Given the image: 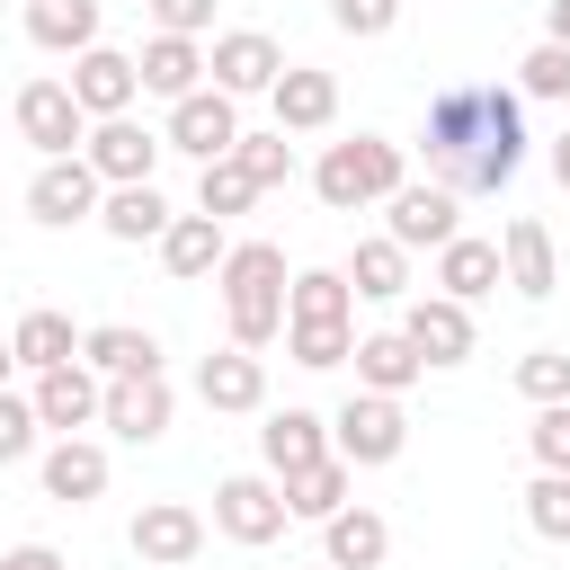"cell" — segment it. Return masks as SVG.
Here are the masks:
<instances>
[{
	"instance_id": "obj_47",
	"label": "cell",
	"mask_w": 570,
	"mask_h": 570,
	"mask_svg": "<svg viewBox=\"0 0 570 570\" xmlns=\"http://www.w3.org/2000/svg\"><path fill=\"white\" fill-rule=\"evenodd\" d=\"M9 365H18V347H9V338H0V392H9Z\"/></svg>"
},
{
	"instance_id": "obj_41",
	"label": "cell",
	"mask_w": 570,
	"mask_h": 570,
	"mask_svg": "<svg viewBox=\"0 0 570 570\" xmlns=\"http://www.w3.org/2000/svg\"><path fill=\"white\" fill-rule=\"evenodd\" d=\"M525 445H534V463H543V472H570V401H552V410H534V428H525Z\"/></svg>"
},
{
	"instance_id": "obj_31",
	"label": "cell",
	"mask_w": 570,
	"mask_h": 570,
	"mask_svg": "<svg viewBox=\"0 0 570 570\" xmlns=\"http://www.w3.org/2000/svg\"><path fill=\"white\" fill-rule=\"evenodd\" d=\"M347 285H356V303H401V294H410V249H401L392 232L356 240V258H347Z\"/></svg>"
},
{
	"instance_id": "obj_14",
	"label": "cell",
	"mask_w": 570,
	"mask_h": 570,
	"mask_svg": "<svg viewBox=\"0 0 570 570\" xmlns=\"http://www.w3.org/2000/svg\"><path fill=\"white\" fill-rule=\"evenodd\" d=\"M160 151H169V142H160L151 125H134V116H107V125H89V151H80V160H89L107 187H142V178L160 169Z\"/></svg>"
},
{
	"instance_id": "obj_26",
	"label": "cell",
	"mask_w": 570,
	"mask_h": 570,
	"mask_svg": "<svg viewBox=\"0 0 570 570\" xmlns=\"http://www.w3.org/2000/svg\"><path fill=\"white\" fill-rule=\"evenodd\" d=\"M383 552H392V525H383L374 508H338V517L321 525V561H330V570H383Z\"/></svg>"
},
{
	"instance_id": "obj_39",
	"label": "cell",
	"mask_w": 570,
	"mask_h": 570,
	"mask_svg": "<svg viewBox=\"0 0 570 570\" xmlns=\"http://www.w3.org/2000/svg\"><path fill=\"white\" fill-rule=\"evenodd\" d=\"M525 525H534L543 543H570V472H543V481L525 490Z\"/></svg>"
},
{
	"instance_id": "obj_37",
	"label": "cell",
	"mask_w": 570,
	"mask_h": 570,
	"mask_svg": "<svg viewBox=\"0 0 570 570\" xmlns=\"http://www.w3.org/2000/svg\"><path fill=\"white\" fill-rule=\"evenodd\" d=\"M517 392H525L534 410L570 401V347H534V356H517Z\"/></svg>"
},
{
	"instance_id": "obj_21",
	"label": "cell",
	"mask_w": 570,
	"mask_h": 570,
	"mask_svg": "<svg viewBox=\"0 0 570 570\" xmlns=\"http://www.w3.org/2000/svg\"><path fill=\"white\" fill-rule=\"evenodd\" d=\"M508 285V258H499V240H472V232H454L445 249H436V294H454V303H481V294H499Z\"/></svg>"
},
{
	"instance_id": "obj_17",
	"label": "cell",
	"mask_w": 570,
	"mask_h": 570,
	"mask_svg": "<svg viewBox=\"0 0 570 570\" xmlns=\"http://www.w3.org/2000/svg\"><path fill=\"white\" fill-rule=\"evenodd\" d=\"M267 107H276V134H321V125H338V80L312 71V62H285Z\"/></svg>"
},
{
	"instance_id": "obj_24",
	"label": "cell",
	"mask_w": 570,
	"mask_h": 570,
	"mask_svg": "<svg viewBox=\"0 0 570 570\" xmlns=\"http://www.w3.org/2000/svg\"><path fill=\"white\" fill-rule=\"evenodd\" d=\"M98 490H107V445H89V436H53V445H45V499L89 508Z\"/></svg>"
},
{
	"instance_id": "obj_4",
	"label": "cell",
	"mask_w": 570,
	"mask_h": 570,
	"mask_svg": "<svg viewBox=\"0 0 570 570\" xmlns=\"http://www.w3.org/2000/svg\"><path fill=\"white\" fill-rule=\"evenodd\" d=\"M401 445H410V410L392 392H347L338 401V419H330V454L338 463L374 472V463H401Z\"/></svg>"
},
{
	"instance_id": "obj_20",
	"label": "cell",
	"mask_w": 570,
	"mask_h": 570,
	"mask_svg": "<svg viewBox=\"0 0 570 570\" xmlns=\"http://www.w3.org/2000/svg\"><path fill=\"white\" fill-rule=\"evenodd\" d=\"M258 454H267V472H276V481H294V472H312V463L330 454V419H321V410H267Z\"/></svg>"
},
{
	"instance_id": "obj_25",
	"label": "cell",
	"mask_w": 570,
	"mask_h": 570,
	"mask_svg": "<svg viewBox=\"0 0 570 570\" xmlns=\"http://www.w3.org/2000/svg\"><path fill=\"white\" fill-rule=\"evenodd\" d=\"M80 338L89 330H71V312H18V330H9V347H18V365L27 374H53V365H80Z\"/></svg>"
},
{
	"instance_id": "obj_6",
	"label": "cell",
	"mask_w": 570,
	"mask_h": 570,
	"mask_svg": "<svg viewBox=\"0 0 570 570\" xmlns=\"http://www.w3.org/2000/svg\"><path fill=\"white\" fill-rule=\"evenodd\" d=\"M98 205H107V178L71 151V160H45L36 178H27V214L45 223V232H71V223H98Z\"/></svg>"
},
{
	"instance_id": "obj_22",
	"label": "cell",
	"mask_w": 570,
	"mask_h": 570,
	"mask_svg": "<svg viewBox=\"0 0 570 570\" xmlns=\"http://www.w3.org/2000/svg\"><path fill=\"white\" fill-rule=\"evenodd\" d=\"M134 71H142V89H151V98H169V107H178V98H196V89H205V45H196V36H151V45L134 53Z\"/></svg>"
},
{
	"instance_id": "obj_45",
	"label": "cell",
	"mask_w": 570,
	"mask_h": 570,
	"mask_svg": "<svg viewBox=\"0 0 570 570\" xmlns=\"http://www.w3.org/2000/svg\"><path fill=\"white\" fill-rule=\"evenodd\" d=\"M543 45H570V0H552V9H543Z\"/></svg>"
},
{
	"instance_id": "obj_36",
	"label": "cell",
	"mask_w": 570,
	"mask_h": 570,
	"mask_svg": "<svg viewBox=\"0 0 570 570\" xmlns=\"http://www.w3.org/2000/svg\"><path fill=\"white\" fill-rule=\"evenodd\" d=\"M249 205H258V187H249L232 160H205V169H196V214L232 223V214H249Z\"/></svg>"
},
{
	"instance_id": "obj_48",
	"label": "cell",
	"mask_w": 570,
	"mask_h": 570,
	"mask_svg": "<svg viewBox=\"0 0 570 570\" xmlns=\"http://www.w3.org/2000/svg\"><path fill=\"white\" fill-rule=\"evenodd\" d=\"M321 570H330V561H321Z\"/></svg>"
},
{
	"instance_id": "obj_7",
	"label": "cell",
	"mask_w": 570,
	"mask_h": 570,
	"mask_svg": "<svg viewBox=\"0 0 570 570\" xmlns=\"http://www.w3.org/2000/svg\"><path fill=\"white\" fill-rule=\"evenodd\" d=\"M18 134H27L45 160H71V151H89V116H80L71 80H27V89H18Z\"/></svg>"
},
{
	"instance_id": "obj_16",
	"label": "cell",
	"mask_w": 570,
	"mask_h": 570,
	"mask_svg": "<svg viewBox=\"0 0 570 570\" xmlns=\"http://www.w3.org/2000/svg\"><path fill=\"white\" fill-rule=\"evenodd\" d=\"M401 338H410L428 365H463V356H472V303H454V294H419V303L401 312Z\"/></svg>"
},
{
	"instance_id": "obj_42",
	"label": "cell",
	"mask_w": 570,
	"mask_h": 570,
	"mask_svg": "<svg viewBox=\"0 0 570 570\" xmlns=\"http://www.w3.org/2000/svg\"><path fill=\"white\" fill-rule=\"evenodd\" d=\"M392 18H401V0H330L338 36H392Z\"/></svg>"
},
{
	"instance_id": "obj_12",
	"label": "cell",
	"mask_w": 570,
	"mask_h": 570,
	"mask_svg": "<svg viewBox=\"0 0 570 570\" xmlns=\"http://www.w3.org/2000/svg\"><path fill=\"white\" fill-rule=\"evenodd\" d=\"M169 419H178L169 374H125V383H107V410H98V428H107V436L151 445V436H169Z\"/></svg>"
},
{
	"instance_id": "obj_3",
	"label": "cell",
	"mask_w": 570,
	"mask_h": 570,
	"mask_svg": "<svg viewBox=\"0 0 570 570\" xmlns=\"http://www.w3.org/2000/svg\"><path fill=\"white\" fill-rule=\"evenodd\" d=\"M401 187H410V142H383V134H347V142H330L321 169H312V196H321L330 214L392 205Z\"/></svg>"
},
{
	"instance_id": "obj_43",
	"label": "cell",
	"mask_w": 570,
	"mask_h": 570,
	"mask_svg": "<svg viewBox=\"0 0 570 570\" xmlns=\"http://www.w3.org/2000/svg\"><path fill=\"white\" fill-rule=\"evenodd\" d=\"M151 9V36H205L214 27V0H142Z\"/></svg>"
},
{
	"instance_id": "obj_40",
	"label": "cell",
	"mask_w": 570,
	"mask_h": 570,
	"mask_svg": "<svg viewBox=\"0 0 570 570\" xmlns=\"http://www.w3.org/2000/svg\"><path fill=\"white\" fill-rule=\"evenodd\" d=\"M36 428H45V419H36V401H27V392H0V472L36 454Z\"/></svg>"
},
{
	"instance_id": "obj_46",
	"label": "cell",
	"mask_w": 570,
	"mask_h": 570,
	"mask_svg": "<svg viewBox=\"0 0 570 570\" xmlns=\"http://www.w3.org/2000/svg\"><path fill=\"white\" fill-rule=\"evenodd\" d=\"M543 160H552V178H561V187H570V125H561V134H552V151H543Z\"/></svg>"
},
{
	"instance_id": "obj_5",
	"label": "cell",
	"mask_w": 570,
	"mask_h": 570,
	"mask_svg": "<svg viewBox=\"0 0 570 570\" xmlns=\"http://www.w3.org/2000/svg\"><path fill=\"white\" fill-rule=\"evenodd\" d=\"M285 481L276 472H232V481H214V534H232V543H276L285 534Z\"/></svg>"
},
{
	"instance_id": "obj_11",
	"label": "cell",
	"mask_w": 570,
	"mask_h": 570,
	"mask_svg": "<svg viewBox=\"0 0 570 570\" xmlns=\"http://www.w3.org/2000/svg\"><path fill=\"white\" fill-rule=\"evenodd\" d=\"M454 214H463V196H454V187H436V178H410V187L383 205V232H392L401 249H445V240L463 232Z\"/></svg>"
},
{
	"instance_id": "obj_44",
	"label": "cell",
	"mask_w": 570,
	"mask_h": 570,
	"mask_svg": "<svg viewBox=\"0 0 570 570\" xmlns=\"http://www.w3.org/2000/svg\"><path fill=\"white\" fill-rule=\"evenodd\" d=\"M0 570H62V552H53V543H9Z\"/></svg>"
},
{
	"instance_id": "obj_18",
	"label": "cell",
	"mask_w": 570,
	"mask_h": 570,
	"mask_svg": "<svg viewBox=\"0 0 570 570\" xmlns=\"http://www.w3.org/2000/svg\"><path fill=\"white\" fill-rule=\"evenodd\" d=\"M499 258H508V285H517L525 303H552V285H561V249H552V232H543L534 214H517V223L499 232Z\"/></svg>"
},
{
	"instance_id": "obj_38",
	"label": "cell",
	"mask_w": 570,
	"mask_h": 570,
	"mask_svg": "<svg viewBox=\"0 0 570 570\" xmlns=\"http://www.w3.org/2000/svg\"><path fill=\"white\" fill-rule=\"evenodd\" d=\"M517 98H552V107H570V45H534V53L517 62Z\"/></svg>"
},
{
	"instance_id": "obj_19",
	"label": "cell",
	"mask_w": 570,
	"mask_h": 570,
	"mask_svg": "<svg viewBox=\"0 0 570 570\" xmlns=\"http://www.w3.org/2000/svg\"><path fill=\"white\" fill-rule=\"evenodd\" d=\"M196 401H205V410H223V419L267 410V365H258L249 347H223V356H205V365H196Z\"/></svg>"
},
{
	"instance_id": "obj_35",
	"label": "cell",
	"mask_w": 570,
	"mask_h": 570,
	"mask_svg": "<svg viewBox=\"0 0 570 570\" xmlns=\"http://www.w3.org/2000/svg\"><path fill=\"white\" fill-rule=\"evenodd\" d=\"M232 169L267 196V187H285V178H294V142H285V134H240V142H232Z\"/></svg>"
},
{
	"instance_id": "obj_13",
	"label": "cell",
	"mask_w": 570,
	"mask_h": 570,
	"mask_svg": "<svg viewBox=\"0 0 570 570\" xmlns=\"http://www.w3.org/2000/svg\"><path fill=\"white\" fill-rule=\"evenodd\" d=\"M71 98H80V116H89V125H107V116H134V98H142V71H134V53H116V45H89V53L71 62Z\"/></svg>"
},
{
	"instance_id": "obj_30",
	"label": "cell",
	"mask_w": 570,
	"mask_h": 570,
	"mask_svg": "<svg viewBox=\"0 0 570 570\" xmlns=\"http://www.w3.org/2000/svg\"><path fill=\"white\" fill-rule=\"evenodd\" d=\"M223 249H232V240H223V223H214V214H178V223L160 232V267H169V276H187V285H196V276H214V267H223Z\"/></svg>"
},
{
	"instance_id": "obj_23",
	"label": "cell",
	"mask_w": 570,
	"mask_h": 570,
	"mask_svg": "<svg viewBox=\"0 0 570 570\" xmlns=\"http://www.w3.org/2000/svg\"><path fill=\"white\" fill-rule=\"evenodd\" d=\"M80 365L107 374V383H125V374H160V338L134 330V321H98V330L80 338Z\"/></svg>"
},
{
	"instance_id": "obj_1",
	"label": "cell",
	"mask_w": 570,
	"mask_h": 570,
	"mask_svg": "<svg viewBox=\"0 0 570 570\" xmlns=\"http://www.w3.org/2000/svg\"><path fill=\"white\" fill-rule=\"evenodd\" d=\"M419 160L436 187L454 196H490L525 169V98L499 89V80H454L428 98V125H419Z\"/></svg>"
},
{
	"instance_id": "obj_32",
	"label": "cell",
	"mask_w": 570,
	"mask_h": 570,
	"mask_svg": "<svg viewBox=\"0 0 570 570\" xmlns=\"http://www.w3.org/2000/svg\"><path fill=\"white\" fill-rule=\"evenodd\" d=\"M347 312H356L347 267H303V276L285 285V321H347Z\"/></svg>"
},
{
	"instance_id": "obj_28",
	"label": "cell",
	"mask_w": 570,
	"mask_h": 570,
	"mask_svg": "<svg viewBox=\"0 0 570 570\" xmlns=\"http://www.w3.org/2000/svg\"><path fill=\"white\" fill-rule=\"evenodd\" d=\"M27 45L80 62V53L98 45V0H27Z\"/></svg>"
},
{
	"instance_id": "obj_10",
	"label": "cell",
	"mask_w": 570,
	"mask_h": 570,
	"mask_svg": "<svg viewBox=\"0 0 570 570\" xmlns=\"http://www.w3.org/2000/svg\"><path fill=\"white\" fill-rule=\"evenodd\" d=\"M205 552V517L187 499H142L134 508V561L142 570H187Z\"/></svg>"
},
{
	"instance_id": "obj_33",
	"label": "cell",
	"mask_w": 570,
	"mask_h": 570,
	"mask_svg": "<svg viewBox=\"0 0 570 570\" xmlns=\"http://www.w3.org/2000/svg\"><path fill=\"white\" fill-rule=\"evenodd\" d=\"M347 481H356V463L321 454L312 472H294V481H285V508H294V517H312V525H330V517L347 508Z\"/></svg>"
},
{
	"instance_id": "obj_34",
	"label": "cell",
	"mask_w": 570,
	"mask_h": 570,
	"mask_svg": "<svg viewBox=\"0 0 570 570\" xmlns=\"http://www.w3.org/2000/svg\"><path fill=\"white\" fill-rule=\"evenodd\" d=\"M285 356L312 365V374H330V365L356 356V321H285Z\"/></svg>"
},
{
	"instance_id": "obj_27",
	"label": "cell",
	"mask_w": 570,
	"mask_h": 570,
	"mask_svg": "<svg viewBox=\"0 0 570 570\" xmlns=\"http://www.w3.org/2000/svg\"><path fill=\"white\" fill-rule=\"evenodd\" d=\"M419 374H428V356H419L401 330H374V338H356V392H392V401H401Z\"/></svg>"
},
{
	"instance_id": "obj_15",
	"label": "cell",
	"mask_w": 570,
	"mask_h": 570,
	"mask_svg": "<svg viewBox=\"0 0 570 570\" xmlns=\"http://www.w3.org/2000/svg\"><path fill=\"white\" fill-rule=\"evenodd\" d=\"M36 419L53 428V436H80V428H98V410H107V374H89V365H53V374H36Z\"/></svg>"
},
{
	"instance_id": "obj_8",
	"label": "cell",
	"mask_w": 570,
	"mask_h": 570,
	"mask_svg": "<svg viewBox=\"0 0 570 570\" xmlns=\"http://www.w3.org/2000/svg\"><path fill=\"white\" fill-rule=\"evenodd\" d=\"M205 71H214V89H223V98H258V89H276V80H285V53H276V36H267V27H223V36H214V53H205Z\"/></svg>"
},
{
	"instance_id": "obj_9",
	"label": "cell",
	"mask_w": 570,
	"mask_h": 570,
	"mask_svg": "<svg viewBox=\"0 0 570 570\" xmlns=\"http://www.w3.org/2000/svg\"><path fill=\"white\" fill-rule=\"evenodd\" d=\"M160 142H169V151H187L196 169H205V160H232V142H240V107H232L223 89H196V98H178V107H169Z\"/></svg>"
},
{
	"instance_id": "obj_2",
	"label": "cell",
	"mask_w": 570,
	"mask_h": 570,
	"mask_svg": "<svg viewBox=\"0 0 570 570\" xmlns=\"http://www.w3.org/2000/svg\"><path fill=\"white\" fill-rule=\"evenodd\" d=\"M214 285H223V321H232V347H276L285 338V249L276 240H232L223 249V267H214Z\"/></svg>"
},
{
	"instance_id": "obj_29",
	"label": "cell",
	"mask_w": 570,
	"mask_h": 570,
	"mask_svg": "<svg viewBox=\"0 0 570 570\" xmlns=\"http://www.w3.org/2000/svg\"><path fill=\"white\" fill-rule=\"evenodd\" d=\"M178 214H169V196L142 178V187H107V205H98V232L107 240H160Z\"/></svg>"
}]
</instances>
